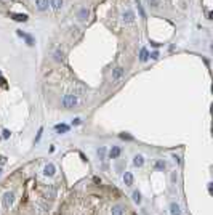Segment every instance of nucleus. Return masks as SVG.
Masks as SVG:
<instances>
[{"instance_id":"obj_1","label":"nucleus","mask_w":213,"mask_h":215,"mask_svg":"<svg viewBox=\"0 0 213 215\" xmlns=\"http://www.w3.org/2000/svg\"><path fill=\"white\" fill-rule=\"evenodd\" d=\"M63 106L66 108V109H72V108H75L77 106V97L75 95H72V93H67L63 97Z\"/></svg>"},{"instance_id":"obj_2","label":"nucleus","mask_w":213,"mask_h":215,"mask_svg":"<svg viewBox=\"0 0 213 215\" xmlns=\"http://www.w3.org/2000/svg\"><path fill=\"white\" fill-rule=\"evenodd\" d=\"M13 202H15V194L11 193V191H7V193L3 194L2 197V204L5 209H10L11 206H13Z\"/></svg>"},{"instance_id":"obj_3","label":"nucleus","mask_w":213,"mask_h":215,"mask_svg":"<svg viewBox=\"0 0 213 215\" xmlns=\"http://www.w3.org/2000/svg\"><path fill=\"white\" fill-rule=\"evenodd\" d=\"M123 76H125V67L117 66L115 69H112V80L114 82H120Z\"/></svg>"},{"instance_id":"obj_4","label":"nucleus","mask_w":213,"mask_h":215,"mask_svg":"<svg viewBox=\"0 0 213 215\" xmlns=\"http://www.w3.org/2000/svg\"><path fill=\"white\" fill-rule=\"evenodd\" d=\"M122 19H123V22H125V24H131V22L135 21V13H133L131 10L123 11V13H122Z\"/></svg>"},{"instance_id":"obj_5","label":"nucleus","mask_w":213,"mask_h":215,"mask_svg":"<svg viewBox=\"0 0 213 215\" xmlns=\"http://www.w3.org/2000/svg\"><path fill=\"white\" fill-rule=\"evenodd\" d=\"M125 206H122V204H115V206H112L111 207V215H125Z\"/></svg>"},{"instance_id":"obj_6","label":"nucleus","mask_w":213,"mask_h":215,"mask_svg":"<svg viewBox=\"0 0 213 215\" xmlns=\"http://www.w3.org/2000/svg\"><path fill=\"white\" fill-rule=\"evenodd\" d=\"M88 16H90V10L88 8H80V11H78V15H77V18H78V21H82V22H85L87 19H88Z\"/></svg>"},{"instance_id":"obj_7","label":"nucleus","mask_w":213,"mask_h":215,"mask_svg":"<svg viewBox=\"0 0 213 215\" xmlns=\"http://www.w3.org/2000/svg\"><path fill=\"white\" fill-rule=\"evenodd\" d=\"M55 172H56V169H55L53 164H47V166L43 167V175L45 177H53Z\"/></svg>"},{"instance_id":"obj_8","label":"nucleus","mask_w":213,"mask_h":215,"mask_svg":"<svg viewBox=\"0 0 213 215\" xmlns=\"http://www.w3.org/2000/svg\"><path fill=\"white\" fill-rule=\"evenodd\" d=\"M11 18H13L15 21H19V22H26L29 16L24 15V13H22V15H21V13H11Z\"/></svg>"},{"instance_id":"obj_9","label":"nucleus","mask_w":213,"mask_h":215,"mask_svg":"<svg viewBox=\"0 0 213 215\" xmlns=\"http://www.w3.org/2000/svg\"><path fill=\"white\" fill-rule=\"evenodd\" d=\"M35 7L38 11H45L48 8V0H37L35 2Z\"/></svg>"},{"instance_id":"obj_10","label":"nucleus","mask_w":213,"mask_h":215,"mask_svg":"<svg viewBox=\"0 0 213 215\" xmlns=\"http://www.w3.org/2000/svg\"><path fill=\"white\" fill-rule=\"evenodd\" d=\"M170 213L171 215H181V207H179L176 202H171L170 204Z\"/></svg>"},{"instance_id":"obj_11","label":"nucleus","mask_w":213,"mask_h":215,"mask_svg":"<svg viewBox=\"0 0 213 215\" xmlns=\"http://www.w3.org/2000/svg\"><path fill=\"white\" fill-rule=\"evenodd\" d=\"M119 156H120V148H119V146H114V148L109 151V157H111V159H117Z\"/></svg>"},{"instance_id":"obj_12","label":"nucleus","mask_w":213,"mask_h":215,"mask_svg":"<svg viewBox=\"0 0 213 215\" xmlns=\"http://www.w3.org/2000/svg\"><path fill=\"white\" fill-rule=\"evenodd\" d=\"M123 182H125L127 186H131L133 185V175L130 172H125L123 173Z\"/></svg>"},{"instance_id":"obj_13","label":"nucleus","mask_w":213,"mask_h":215,"mask_svg":"<svg viewBox=\"0 0 213 215\" xmlns=\"http://www.w3.org/2000/svg\"><path fill=\"white\" fill-rule=\"evenodd\" d=\"M63 2L64 0H50V5H52L53 10H59L61 7H63Z\"/></svg>"},{"instance_id":"obj_14","label":"nucleus","mask_w":213,"mask_h":215,"mask_svg":"<svg viewBox=\"0 0 213 215\" xmlns=\"http://www.w3.org/2000/svg\"><path fill=\"white\" fill-rule=\"evenodd\" d=\"M148 60H149V52L146 48H141V53H139V61H143V63H144V61H148Z\"/></svg>"},{"instance_id":"obj_15","label":"nucleus","mask_w":213,"mask_h":215,"mask_svg":"<svg viewBox=\"0 0 213 215\" xmlns=\"http://www.w3.org/2000/svg\"><path fill=\"white\" fill-rule=\"evenodd\" d=\"M133 164H135V166H136V167H141L143 166V164H144V157L143 156H135V159H133Z\"/></svg>"},{"instance_id":"obj_16","label":"nucleus","mask_w":213,"mask_h":215,"mask_svg":"<svg viewBox=\"0 0 213 215\" xmlns=\"http://www.w3.org/2000/svg\"><path fill=\"white\" fill-rule=\"evenodd\" d=\"M18 36H21V37H24V39H26V42H27V45H34V39H32L31 36H27V34H24V32H21V31H18Z\"/></svg>"},{"instance_id":"obj_17","label":"nucleus","mask_w":213,"mask_h":215,"mask_svg":"<svg viewBox=\"0 0 213 215\" xmlns=\"http://www.w3.org/2000/svg\"><path fill=\"white\" fill-rule=\"evenodd\" d=\"M55 128H56V130H58V132H59V133H66V132H67V130H69V127H67V125H66V124H58V125H56Z\"/></svg>"},{"instance_id":"obj_18","label":"nucleus","mask_w":213,"mask_h":215,"mask_svg":"<svg viewBox=\"0 0 213 215\" xmlns=\"http://www.w3.org/2000/svg\"><path fill=\"white\" fill-rule=\"evenodd\" d=\"M53 56H55V61H63V52H61V50H56V52L53 53Z\"/></svg>"},{"instance_id":"obj_19","label":"nucleus","mask_w":213,"mask_h":215,"mask_svg":"<svg viewBox=\"0 0 213 215\" xmlns=\"http://www.w3.org/2000/svg\"><path fill=\"white\" fill-rule=\"evenodd\" d=\"M98 156H99L101 161H106L104 159V157H106V148H104V146H101V148L98 149Z\"/></svg>"},{"instance_id":"obj_20","label":"nucleus","mask_w":213,"mask_h":215,"mask_svg":"<svg viewBox=\"0 0 213 215\" xmlns=\"http://www.w3.org/2000/svg\"><path fill=\"white\" fill-rule=\"evenodd\" d=\"M133 202H136V204L141 202V194H139V191H135L133 193Z\"/></svg>"},{"instance_id":"obj_21","label":"nucleus","mask_w":213,"mask_h":215,"mask_svg":"<svg viewBox=\"0 0 213 215\" xmlns=\"http://www.w3.org/2000/svg\"><path fill=\"white\" fill-rule=\"evenodd\" d=\"M136 5H138V10H139V15H141V18H146V13H144V10H143V5L139 0H136Z\"/></svg>"},{"instance_id":"obj_22","label":"nucleus","mask_w":213,"mask_h":215,"mask_svg":"<svg viewBox=\"0 0 213 215\" xmlns=\"http://www.w3.org/2000/svg\"><path fill=\"white\" fill-rule=\"evenodd\" d=\"M155 167L162 170V169H165V162H164V161H157V162H155Z\"/></svg>"},{"instance_id":"obj_23","label":"nucleus","mask_w":213,"mask_h":215,"mask_svg":"<svg viewBox=\"0 0 213 215\" xmlns=\"http://www.w3.org/2000/svg\"><path fill=\"white\" fill-rule=\"evenodd\" d=\"M149 5L152 8H157V7H159V0H149Z\"/></svg>"},{"instance_id":"obj_24","label":"nucleus","mask_w":213,"mask_h":215,"mask_svg":"<svg viewBox=\"0 0 213 215\" xmlns=\"http://www.w3.org/2000/svg\"><path fill=\"white\" fill-rule=\"evenodd\" d=\"M120 138H122V140H131L130 135H125V133H120Z\"/></svg>"},{"instance_id":"obj_25","label":"nucleus","mask_w":213,"mask_h":215,"mask_svg":"<svg viewBox=\"0 0 213 215\" xmlns=\"http://www.w3.org/2000/svg\"><path fill=\"white\" fill-rule=\"evenodd\" d=\"M42 132H43V128H40V130H38V133H37V137H35V141H38V140H40V137H42Z\"/></svg>"},{"instance_id":"obj_26","label":"nucleus","mask_w":213,"mask_h":215,"mask_svg":"<svg viewBox=\"0 0 213 215\" xmlns=\"http://www.w3.org/2000/svg\"><path fill=\"white\" fill-rule=\"evenodd\" d=\"M80 122H82V121H80V119H78V117H77V119H74V121H72V124H74V125H80Z\"/></svg>"},{"instance_id":"obj_27","label":"nucleus","mask_w":213,"mask_h":215,"mask_svg":"<svg viewBox=\"0 0 213 215\" xmlns=\"http://www.w3.org/2000/svg\"><path fill=\"white\" fill-rule=\"evenodd\" d=\"M151 58H152V60H157V58H159V52H154L152 55H151Z\"/></svg>"},{"instance_id":"obj_28","label":"nucleus","mask_w":213,"mask_h":215,"mask_svg":"<svg viewBox=\"0 0 213 215\" xmlns=\"http://www.w3.org/2000/svg\"><path fill=\"white\" fill-rule=\"evenodd\" d=\"M10 137V132L8 130H3V138H8Z\"/></svg>"},{"instance_id":"obj_29","label":"nucleus","mask_w":213,"mask_h":215,"mask_svg":"<svg viewBox=\"0 0 213 215\" xmlns=\"http://www.w3.org/2000/svg\"><path fill=\"white\" fill-rule=\"evenodd\" d=\"M3 162V157H0V164H2Z\"/></svg>"},{"instance_id":"obj_30","label":"nucleus","mask_w":213,"mask_h":215,"mask_svg":"<svg viewBox=\"0 0 213 215\" xmlns=\"http://www.w3.org/2000/svg\"><path fill=\"white\" fill-rule=\"evenodd\" d=\"M0 175H2V169H0Z\"/></svg>"},{"instance_id":"obj_31","label":"nucleus","mask_w":213,"mask_h":215,"mask_svg":"<svg viewBox=\"0 0 213 215\" xmlns=\"http://www.w3.org/2000/svg\"><path fill=\"white\" fill-rule=\"evenodd\" d=\"M0 82H3V80H2V79H0Z\"/></svg>"}]
</instances>
